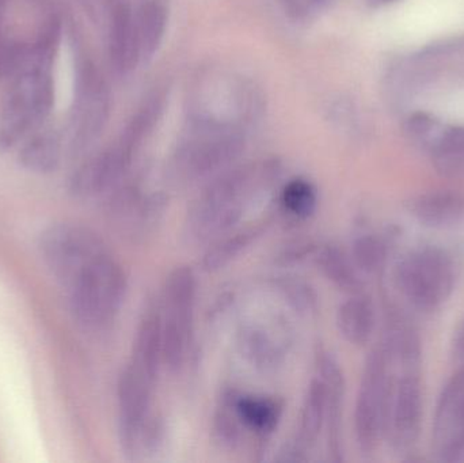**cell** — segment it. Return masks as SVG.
Instances as JSON below:
<instances>
[{
    "label": "cell",
    "instance_id": "6da1fadb",
    "mask_svg": "<svg viewBox=\"0 0 464 463\" xmlns=\"http://www.w3.org/2000/svg\"><path fill=\"white\" fill-rule=\"evenodd\" d=\"M276 174L275 163H262L237 166L215 176L188 209L185 236L192 244H207L230 233Z\"/></svg>",
    "mask_w": 464,
    "mask_h": 463
},
{
    "label": "cell",
    "instance_id": "7a4b0ae2",
    "mask_svg": "<svg viewBox=\"0 0 464 463\" xmlns=\"http://www.w3.org/2000/svg\"><path fill=\"white\" fill-rule=\"evenodd\" d=\"M245 143L242 127L190 116L169 163V177L177 187L212 178L242 155Z\"/></svg>",
    "mask_w": 464,
    "mask_h": 463
},
{
    "label": "cell",
    "instance_id": "3957f363",
    "mask_svg": "<svg viewBox=\"0 0 464 463\" xmlns=\"http://www.w3.org/2000/svg\"><path fill=\"white\" fill-rule=\"evenodd\" d=\"M71 312L90 331H103L120 314L128 283L122 266L111 253L95 258L67 287Z\"/></svg>",
    "mask_w": 464,
    "mask_h": 463
},
{
    "label": "cell",
    "instance_id": "277c9868",
    "mask_svg": "<svg viewBox=\"0 0 464 463\" xmlns=\"http://www.w3.org/2000/svg\"><path fill=\"white\" fill-rule=\"evenodd\" d=\"M53 102L51 68L26 65L11 81L0 108V150L14 149L38 130L51 114Z\"/></svg>",
    "mask_w": 464,
    "mask_h": 463
},
{
    "label": "cell",
    "instance_id": "5b68a950",
    "mask_svg": "<svg viewBox=\"0 0 464 463\" xmlns=\"http://www.w3.org/2000/svg\"><path fill=\"white\" fill-rule=\"evenodd\" d=\"M196 295L198 280L190 266H177L166 277L160 307L163 364L171 371L184 366L192 347Z\"/></svg>",
    "mask_w": 464,
    "mask_h": 463
},
{
    "label": "cell",
    "instance_id": "8992f818",
    "mask_svg": "<svg viewBox=\"0 0 464 463\" xmlns=\"http://www.w3.org/2000/svg\"><path fill=\"white\" fill-rule=\"evenodd\" d=\"M455 279L454 261L439 247L413 250L395 269L398 290L411 306L424 313L435 312L449 301Z\"/></svg>",
    "mask_w": 464,
    "mask_h": 463
},
{
    "label": "cell",
    "instance_id": "52a82bcc",
    "mask_svg": "<svg viewBox=\"0 0 464 463\" xmlns=\"http://www.w3.org/2000/svg\"><path fill=\"white\" fill-rule=\"evenodd\" d=\"M392 383V361L384 347L371 351L362 370L354 410V431L360 450L371 454L384 438Z\"/></svg>",
    "mask_w": 464,
    "mask_h": 463
},
{
    "label": "cell",
    "instance_id": "ba28073f",
    "mask_svg": "<svg viewBox=\"0 0 464 463\" xmlns=\"http://www.w3.org/2000/svg\"><path fill=\"white\" fill-rule=\"evenodd\" d=\"M46 268L64 287L108 252L102 239L90 228L75 223H57L43 231L38 242Z\"/></svg>",
    "mask_w": 464,
    "mask_h": 463
},
{
    "label": "cell",
    "instance_id": "9c48e42d",
    "mask_svg": "<svg viewBox=\"0 0 464 463\" xmlns=\"http://www.w3.org/2000/svg\"><path fill=\"white\" fill-rule=\"evenodd\" d=\"M111 113V92L100 71L89 60L79 63L71 119L73 152L89 147L102 133Z\"/></svg>",
    "mask_w": 464,
    "mask_h": 463
},
{
    "label": "cell",
    "instance_id": "30bf717a",
    "mask_svg": "<svg viewBox=\"0 0 464 463\" xmlns=\"http://www.w3.org/2000/svg\"><path fill=\"white\" fill-rule=\"evenodd\" d=\"M398 375L392 374L387 404L384 438L395 450H408L420 434L422 419V391L420 366H400Z\"/></svg>",
    "mask_w": 464,
    "mask_h": 463
},
{
    "label": "cell",
    "instance_id": "8fae6325",
    "mask_svg": "<svg viewBox=\"0 0 464 463\" xmlns=\"http://www.w3.org/2000/svg\"><path fill=\"white\" fill-rule=\"evenodd\" d=\"M133 157L135 154L117 140L73 171L68 181V192L81 200L111 192L124 178Z\"/></svg>",
    "mask_w": 464,
    "mask_h": 463
},
{
    "label": "cell",
    "instance_id": "7c38bea8",
    "mask_svg": "<svg viewBox=\"0 0 464 463\" xmlns=\"http://www.w3.org/2000/svg\"><path fill=\"white\" fill-rule=\"evenodd\" d=\"M165 198L160 193L144 195L136 185H127L111 193L108 217L125 236L143 238L154 231L165 212Z\"/></svg>",
    "mask_w": 464,
    "mask_h": 463
},
{
    "label": "cell",
    "instance_id": "4fadbf2b",
    "mask_svg": "<svg viewBox=\"0 0 464 463\" xmlns=\"http://www.w3.org/2000/svg\"><path fill=\"white\" fill-rule=\"evenodd\" d=\"M433 443L443 461H457L464 453V364L446 383L433 421Z\"/></svg>",
    "mask_w": 464,
    "mask_h": 463
},
{
    "label": "cell",
    "instance_id": "5bb4252c",
    "mask_svg": "<svg viewBox=\"0 0 464 463\" xmlns=\"http://www.w3.org/2000/svg\"><path fill=\"white\" fill-rule=\"evenodd\" d=\"M109 56L119 75L132 72L141 62L135 11L128 0H109Z\"/></svg>",
    "mask_w": 464,
    "mask_h": 463
},
{
    "label": "cell",
    "instance_id": "9a60e30c",
    "mask_svg": "<svg viewBox=\"0 0 464 463\" xmlns=\"http://www.w3.org/2000/svg\"><path fill=\"white\" fill-rule=\"evenodd\" d=\"M163 363L162 323L160 304L150 302L141 314L133 342L130 366L155 385Z\"/></svg>",
    "mask_w": 464,
    "mask_h": 463
},
{
    "label": "cell",
    "instance_id": "2e32d148",
    "mask_svg": "<svg viewBox=\"0 0 464 463\" xmlns=\"http://www.w3.org/2000/svg\"><path fill=\"white\" fill-rule=\"evenodd\" d=\"M319 378L324 381L327 393L326 424L329 451L334 461L343 459V442H341V423H343V402L345 394V380L343 370L332 355L319 352Z\"/></svg>",
    "mask_w": 464,
    "mask_h": 463
},
{
    "label": "cell",
    "instance_id": "e0dca14e",
    "mask_svg": "<svg viewBox=\"0 0 464 463\" xmlns=\"http://www.w3.org/2000/svg\"><path fill=\"white\" fill-rule=\"evenodd\" d=\"M327 393L321 378L311 381L300 413L299 432L294 445L289 446L285 461H303L307 450L315 446L326 424Z\"/></svg>",
    "mask_w": 464,
    "mask_h": 463
},
{
    "label": "cell",
    "instance_id": "ac0fdd59",
    "mask_svg": "<svg viewBox=\"0 0 464 463\" xmlns=\"http://www.w3.org/2000/svg\"><path fill=\"white\" fill-rule=\"evenodd\" d=\"M409 212L428 227H449L464 215V196L457 190H432L411 198Z\"/></svg>",
    "mask_w": 464,
    "mask_h": 463
},
{
    "label": "cell",
    "instance_id": "d6986e66",
    "mask_svg": "<svg viewBox=\"0 0 464 463\" xmlns=\"http://www.w3.org/2000/svg\"><path fill=\"white\" fill-rule=\"evenodd\" d=\"M375 307L362 293L349 295L338 307V332L351 344L359 347L367 344L375 329Z\"/></svg>",
    "mask_w": 464,
    "mask_h": 463
},
{
    "label": "cell",
    "instance_id": "ffe728a7",
    "mask_svg": "<svg viewBox=\"0 0 464 463\" xmlns=\"http://www.w3.org/2000/svg\"><path fill=\"white\" fill-rule=\"evenodd\" d=\"M169 8L166 0H140L135 10L136 33L141 62L152 59L160 49L168 29Z\"/></svg>",
    "mask_w": 464,
    "mask_h": 463
},
{
    "label": "cell",
    "instance_id": "44dd1931",
    "mask_svg": "<svg viewBox=\"0 0 464 463\" xmlns=\"http://www.w3.org/2000/svg\"><path fill=\"white\" fill-rule=\"evenodd\" d=\"M63 146L59 133L53 130H41L27 136L18 152V163L34 174H49L62 162Z\"/></svg>",
    "mask_w": 464,
    "mask_h": 463
},
{
    "label": "cell",
    "instance_id": "7402d4cb",
    "mask_svg": "<svg viewBox=\"0 0 464 463\" xmlns=\"http://www.w3.org/2000/svg\"><path fill=\"white\" fill-rule=\"evenodd\" d=\"M316 265L333 285L343 293L353 295L362 293L359 269L354 265L351 255L337 245H324L316 252Z\"/></svg>",
    "mask_w": 464,
    "mask_h": 463
},
{
    "label": "cell",
    "instance_id": "603a6c76",
    "mask_svg": "<svg viewBox=\"0 0 464 463\" xmlns=\"http://www.w3.org/2000/svg\"><path fill=\"white\" fill-rule=\"evenodd\" d=\"M234 407L240 424L259 435L275 431L283 415V404L267 397H234Z\"/></svg>",
    "mask_w": 464,
    "mask_h": 463
},
{
    "label": "cell",
    "instance_id": "cb8c5ba5",
    "mask_svg": "<svg viewBox=\"0 0 464 463\" xmlns=\"http://www.w3.org/2000/svg\"><path fill=\"white\" fill-rule=\"evenodd\" d=\"M430 152L433 166L441 176H464V127L441 128Z\"/></svg>",
    "mask_w": 464,
    "mask_h": 463
},
{
    "label": "cell",
    "instance_id": "d4e9b609",
    "mask_svg": "<svg viewBox=\"0 0 464 463\" xmlns=\"http://www.w3.org/2000/svg\"><path fill=\"white\" fill-rule=\"evenodd\" d=\"M165 101V94L162 92H155L139 106L119 139L130 151L138 152L144 140L151 135L162 117Z\"/></svg>",
    "mask_w": 464,
    "mask_h": 463
},
{
    "label": "cell",
    "instance_id": "484cf974",
    "mask_svg": "<svg viewBox=\"0 0 464 463\" xmlns=\"http://www.w3.org/2000/svg\"><path fill=\"white\" fill-rule=\"evenodd\" d=\"M240 348L243 355L258 369L273 370L281 363L283 347L266 328L254 325L246 328L240 334Z\"/></svg>",
    "mask_w": 464,
    "mask_h": 463
},
{
    "label": "cell",
    "instance_id": "4316f807",
    "mask_svg": "<svg viewBox=\"0 0 464 463\" xmlns=\"http://www.w3.org/2000/svg\"><path fill=\"white\" fill-rule=\"evenodd\" d=\"M262 230V226L256 225L218 238L204 255V271L217 272L227 266L261 236Z\"/></svg>",
    "mask_w": 464,
    "mask_h": 463
},
{
    "label": "cell",
    "instance_id": "83f0119b",
    "mask_svg": "<svg viewBox=\"0 0 464 463\" xmlns=\"http://www.w3.org/2000/svg\"><path fill=\"white\" fill-rule=\"evenodd\" d=\"M281 206L284 211L296 219H307L318 206V193L307 179L296 178L289 181L281 192Z\"/></svg>",
    "mask_w": 464,
    "mask_h": 463
},
{
    "label": "cell",
    "instance_id": "f1b7e54d",
    "mask_svg": "<svg viewBox=\"0 0 464 463\" xmlns=\"http://www.w3.org/2000/svg\"><path fill=\"white\" fill-rule=\"evenodd\" d=\"M351 257L357 269L365 274H376L386 263L387 246L379 236L365 234L354 239Z\"/></svg>",
    "mask_w": 464,
    "mask_h": 463
},
{
    "label": "cell",
    "instance_id": "f546056e",
    "mask_svg": "<svg viewBox=\"0 0 464 463\" xmlns=\"http://www.w3.org/2000/svg\"><path fill=\"white\" fill-rule=\"evenodd\" d=\"M443 127L430 114L417 111L406 120L405 130L411 140L419 141L430 150Z\"/></svg>",
    "mask_w": 464,
    "mask_h": 463
},
{
    "label": "cell",
    "instance_id": "4dcf8cb0",
    "mask_svg": "<svg viewBox=\"0 0 464 463\" xmlns=\"http://www.w3.org/2000/svg\"><path fill=\"white\" fill-rule=\"evenodd\" d=\"M283 288L286 295L289 296V299H291L296 306L311 309V306L315 304L313 296L310 295L307 285H302V283H289V285H284Z\"/></svg>",
    "mask_w": 464,
    "mask_h": 463
},
{
    "label": "cell",
    "instance_id": "1f68e13d",
    "mask_svg": "<svg viewBox=\"0 0 464 463\" xmlns=\"http://www.w3.org/2000/svg\"><path fill=\"white\" fill-rule=\"evenodd\" d=\"M451 353L455 361L459 362L460 366L464 364V320L455 331L452 337Z\"/></svg>",
    "mask_w": 464,
    "mask_h": 463
},
{
    "label": "cell",
    "instance_id": "d6a6232c",
    "mask_svg": "<svg viewBox=\"0 0 464 463\" xmlns=\"http://www.w3.org/2000/svg\"><path fill=\"white\" fill-rule=\"evenodd\" d=\"M8 0H0V41L5 40L7 35L5 32V13H7Z\"/></svg>",
    "mask_w": 464,
    "mask_h": 463
},
{
    "label": "cell",
    "instance_id": "836d02e7",
    "mask_svg": "<svg viewBox=\"0 0 464 463\" xmlns=\"http://www.w3.org/2000/svg\"><path fill=\"white\" fill-rule=\"evenodd\" d=\"M368 3L373 5H390V3L397 2V0H367Z\"/></svg>",
    "mask_w": 464,
    "mask_h": 463
}]
</instances>
